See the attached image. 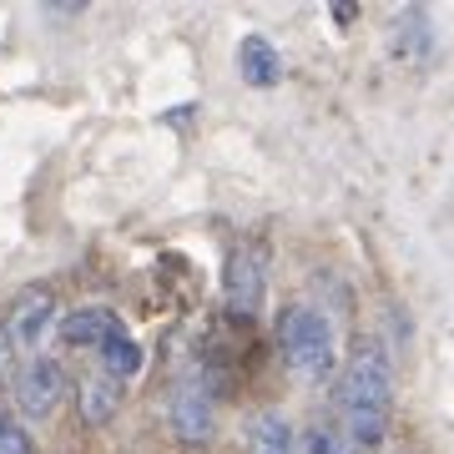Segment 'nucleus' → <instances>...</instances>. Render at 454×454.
I'll return each instance as SVG.
<instances>
[{"mask_svg":"<svg viewBox=\"0 0 454 454\" xmlns=\"http://www.w3.org/2000/svg\"><path fill=\"white\" fill-rule=\"evenodd\" d=\"M11 364H16V354H11V343H5V328H0V373L11 369Z\"/></svg>","mask_w":454,"mask_h":454,"instance_id":"4468645a","label":"nucleus"},{"mask_svg":"<svg viewBox=\"0 0 454 454\" xmlns=\"http://www.w3.org/2000/svg\"><path fill=\"white\" fill-rule=\"evenodd\" d=\"M339 419L354 450H379L394 424V364L379 339H358L339 364Z\"/></svg>","mask_w":454,"mask_h":454,"instance_id":"f257e3e1","label":"nucleus"},{"mask_svg":"<svg viewBox=\"0 0 454 454\" xmlns=\"http://www.w3.org/2000/svg\"><path fill=\"white\" fill-rule=\"evenodd\" d=\"M298 454H354V444H348V434H343L339 424L313 419L309 429L298 434Z\"/></svg>","mask_w":454,"mask_h":454,"instance_id":"f8f14e48","label":"nucleus"},{"mask_svg":"<svg viewBox=\"0 0 454 454\" xmlns=\"http://www.w3.org/2000/svg\"><path fill=\"white\" fill-rule=\"evenodd\" d=\"M167 424H172V434H177L182 444H207L212 424H217V399H212L202 384H182L177 399H172Z\"/></svg>","mask_w":454,"mask_h":454,"instance_id":"0eeeda50","label":"nucleus"},{"mask_svg":"<svg viewBox=\"0 0 454 454\" xmlns=\"http://www.w3.org/2000/svg\"><path fill=\"white\" fill-rule=\"evenodd\" d=\"M0 454H35L31 429H26L16 414H5V409H0Z\"/></svg>","mask_w":454,"mask_h":454,"instance_id":"ddd939ff","label":"nucleus"},{"mask_svg":"<svg viewBox=\"0 0 454 454\" xmlns=\"http://www.w3.org/2000/svg\"><path fill=\"white\" fill-rule=\"evenodd\" d=\"M121 313H112L106 303H91V309H76V313H66L61 328H56V339L71 348V354H97L106 339H116L121 333Z\"/></svg>","mask_w":454,"mask_h":454,"instance_id":"423d86ee","label":"nucleus"},{"mask_svg":"<svg viewBox=\"0 0 454 454\" xmlns=\"http://www.w3.org/2000/svg\"><path fill=\"white\" fill-rule=\"evenodd\" d=\"M268 298V253L258 243H243L227 258V309L238 318H258Z\"/></svg>","mask_w":454,"mask_h":454,"instance_id":"39448f33","label":"nucleus"},{"mask_svg":"<svg viewBox=\"0 0 454 454\" xmlns=\"http://www.w3.org/2000/svg\"><path fill=\"white\" fill-rule=\"evenodd\" d=\"M91 358H97V373H106V379H116V384H131V379H137V369H142V343L121 328V333H116V339H106Z\"/></svg>","mask_w":454,"mask_h":454,"instance_id":"9b49d317","label":"nucleus"},{"mask_svg":"<svg viewBox=\"0 0 454 454\" xmlns=\"http://www.w3.org/2000/svg\"><path fill=\"white\" fill-rule=\"evenodd\" d=\"M278 343H283V358H288L303 379H313V384H324V379L339 373V339H333V324H328V313L313 309V303H288V309L278 313Z\"/></svg>","mask_w":454,"mask_h":454,"instance_id":"f03ea898","label":"nucleus"},{"mask_svg":"<svg viewBox=\"0 0 454 454\" xmlns=\"http://www.w3.org/2000/svg\"><path fill=\"white\" fill-rule=\"evenodd\" d=\"M0 328H5V343H11V354H16L20 364L35 358L41 354V343L61 328V298H56V288H51V283L20 288L16 298H11L5 318H0Z\"/></svg>","mask_w":454,"mask_h":454,"instance_id":"7ed1b4c3","label":"nucleus"},{"mask_svg":"<svg viewBox=\"0 0 454 454\" xmlns=\"http://www.w3.org/2000/svg\"><path fill=\"white\" fill-rule=\"evenodd\" d=\"M247 454H298V429L283 409H262L247 419Z\"/></svg>","mask_w":454,"mask_h":454,"instance_id":"6e6552de","label":"nucleus"},{"mask_svg":"<svg viewBox=\"0 0 454 454\" xmlns=\"http://www.w3.org/2000/svg\"><path fill=\"white\" fill-rule=\"evenodd\" d=\"M238 76H243L247 86H258V91H268V86L283 82V56H278L273 41L243 35V46H238Z\"/></svg>","mask_w":454,"mask_h":454,"instance_id":"1a4fd4ad","label":"nucleus"},{"mask_svg":"<svg viewBox=\"0 0 454 454\" xmlns=\"http://www.w3.org/2000/svg\"><path fill=\"white\" fill-rule=\"evenodd\" d=\"M121 394H127V384H116V379H106V373H86L82 394H76V414H82V424H91V429H101V424H112V414L121 409Z\"/></svg>","mask_w":454,"mask_h":454,"instance_id":"9d476101","label":"nucleus"},{"mask_svg":"<svg viewBox=\"0 0 454 454\" xmlns=\"http://www.w3.org/2000/svg\"><path fill=\"white\" fill-rule=\"evenodd\" d=\"M66 399V369L61 358L35 354L26 364H16L11 373V404H16V419H51Z\"/></svg>","mask_w":454,"mask_h":454,"instance_id":"20e7f679","label":"nucleus"}]
</instances>
